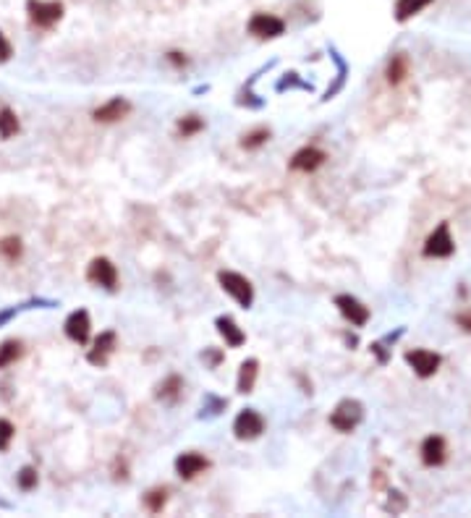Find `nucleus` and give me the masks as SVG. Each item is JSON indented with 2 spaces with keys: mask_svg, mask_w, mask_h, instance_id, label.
Returning a JSON list of instances; mask_svg holds the SVG:
<instances>
[{
  "mask_svg": "<svg viewBox=\"0 0 471 518\" xmlns=\"http://www.w3.org/2000/svg\"><path fill=\"white\" fill-rule=\"evenodd\" d=\"M19 487L21 490H27V492L37 487V472H34L32 466H24V469L19 472Z\"/></svg>",
  "mask_w": 471,
  "mask_h": 518,
  "instance_id": "bb28decb",
  "label": "nucleus"
},
{
  "mask_svg": "<svg viewBox=\"0 0 471 518\" xmlns=\"http://www.w3.org/2000/svg\"><path fill=\"white\" fill-rule=\"evenodd\" d=\"M204 129V120L196 118V115H186V118L178 120V134L181 137H194L196 131Z\"/></svg>",
  "mask_w": 471,
  "mask_h": 518,
  "instance_id": "5701e85b",
  "label": "nucleus"
},
{
  "mask_svg": "<svg viewBox=\"0 0 471 518\" xmlns=\"http://www.w3.org/2000/svg\"><path fill=\"white\" fill-rule=\"evenodd\" d=\"M335 306H338V312H341L351 324H356V327H364V324L370 322V309L361 304L359 298L348 296V293H341V296H335Z\"/></svg>",
  "mask_w": 471,
  "mask_h": 518,
  "instance_id": "1a4fd4ad",
  "label": "nucleus"
},
{
  "mask_svg": "<svg viewBox=\"0 0 471 518\" xmlns=\"http://www.w3.org/2000/svg\"><path fill=\"white\" fill-rule=\"evenodd\" d=\"M456 322L461 324L466 333H471V312H461V315L456 317Z\"/></svg>",
  "mask_w": 471,
  "mask_h": 518,
  "instance_id": "7c9ffc66",
  "label": "nucleus"
},
{
  "mask_svg": "<svg viewBox=\"0 0 471 518\" xmlns=\"http://www.w3.org/2000/svg\"><path fill=\"white\" fill-rule=\"evenodd\" d=\"M286 32V21L272 16V13H254L249 19V34L257 39H275Z\"/></svg>",
  "mask_w": 471,
  "mask_h": 518,
  "instance_id": "423d86ee",
  "label": "nucleus"
},
{
  "mask_svg": "<svg viewBox=\"0 0 471 518\" xmlns=\"http://www.w3.org/2000/svg\"><path fill=\"white\" fill-rule=\"evenodd\" d=\"M89 330H92V322H89V315L84 309H76V312L68 315V320H65V335L74 343L84 346V343L89 341Z\"/></svg>",
  "mask_w": 471,
  "mask_h": 518,
  "instance_id": "9d476101",
  "label": "nucleus"
},
{
  "mask_svg": "<svg viewBox=\"0 0 471 518\" xmlns=\"http://www.w3.org/2000/svg\"><path fill=\"white\" fill-rule=\"evenodd\" d=\"M432 0H398L396 3V21L398 24H403L408 21L411 16H416L419 11H425Z\"/></svg>",
  "mask_w": 471,
  "mask_h": 518,
  "instance_id": "a211bd4d",
  "label": "nucleus"
},
{
  "mask_svg": "<svg viewBox=\"0 0 471 518\" xmlns=\"http://www.w3.org/2000/svg\"><path fill=\"white\" fill-rule=\"evenodd\" d=\"M168 61H170L173 65H186V58L181 56V53H170V56H168Z\"/></svg>",
  "mask_w": 471,
  "mask_h": 518,
  "instance_id": "2f4dec72",
  "label": "nucleus"
},
{
  "mask_svg": "<svg viewBox=\"0 0 471 518\" xmlns=\"http://www.w3.org/2000/svg\"><path fill=\"white\" fill-rule=\"evenodd\" d=\"M65 6L61 0H27L29 21L39 29H53L58 21L63 19Z\"/></svg>",
  "mask_w": 471,
  "mask_h": 518,
  "instance_id": "f257e3e1",
  "label": "nucleus"
},
{
  "mask_svg": "<svg viewBox=\"0 0 471 518\" xmlns=\"http://www.w3.org/2000/svg\"><path fill=\"white\" fill-rule=\"evenodd\" d=\"M448 458V445L440 435H429L422 443V461L425 466H443Z\"/></svg>",
  "mask_w": 471,
  "mask_h": 518,
  "instance_id": "f8f14e48",
  "label": "nucleus"
},
{
  "mask_svg": "<svg viewBox=\"0 0 471 518\" xmlns=\"http://www.w3.org/2000/svg\"><path fill=\"white\" fill-rule=\"evenodd\" d=\"M178 393H181V377H168L160 388H157V398L165 400V403H173V400H178Z\"/></svg>",
  "mask_w": 471,
  "mask_h": 518,
  "instance_id": "412c9836",
  "label": "nucleus"
},
{
  "mask_svg": "<svg viewBox=\"0 0 471 518\" xmlns=\"http://www.w3.org/2000/svg\"><path fill=\"white\" fill-rule=\"evenodd\" d=\"M385 510H393V513H401V510H406V498L401 495L398 490L390 492V500L388 505H385Z\"/></svg>",
  "mask_w": 471,
  "mask_h": 518,
  "instance_id": "c85d7f7f",
  "label": "nucleus"
},
{
  "mask_svg": "<svg viewBox=\"0 0 471 518\" xmlns=\"http://www.w3.org/2000/svg\"><path fill=\"white\" fill-rule=\"evenodd\" d=\"M408 76V56L406 53H396L388 63V82L401 84Z\"/></svg>",
  "mask_w": 471,
  "mask_h": 518,
  "instance_id": "6ab92c4d",
  "label": "nucleus"
},
{
  "mask_svg": "<svg viewBox=\"0 0 471 518\" xmlns=\"http://www.w3.org/2000/svg\"><path fill=\"white\" fill-rule=\"evenodd\" d=\"M257 374H259V361L257 359H246L241 364L239 369V393H251L254 390V382H257Z\"/></svg>",
  "mask_w": 471,
  "mask_h": 518,
  "instance_id": "f3484780",
  "label": "nucleus"
},
{
  "mask_svg": "<svg viewBox=\"0 0 471 518\" xmlns=\"http://www.w3.org/2000/svg\"><path fill=\"white\" fill-rule=\"evenodd\" d=\"M13 315H16L13 309H11V312H3V315H0V324H3V322H8V320H11V317H13Z\"/></svg>",
  "mask_w": 471,
  "mask_h": 518,
  "instance_id": "473e14b6",
  "label": "nucleus"
},
{
  "mask_svg": "<svg viewBox=\"0 0 471 518\" xmlns=\"http://www.w3.org/2000/svg\"><path fill=\"white\" fill-rule=\"evenodd\" d=\"M325 160H327V155H325L322 149L304 147V149H299L294 158H291V170H299V173H312V170H317V168L322 165Z\"/></svg>",
  "mask_w": 471,
  "mask_h": 518,
  "instance_id": "9b49d317",
  "label": "nucleus"
},
{
  "mask_svg": "<svg viewBox=\"0 0 471 518\" xmlns=\"http://www.w3.org/2000/svg\"><path fill=\"white\" fill-rule=\"evenodd\" d=\"M453 251H456V244H453V236H451V225H448V222H440V225L429 233V239H427L425 257L445 259V257H451Z\"/></svg>",
  "mask_w": 471,
  "mask_h": 518,
  "instance_id": "39448f33",
  "label": "nucleus"
},
{
  "mask_svg": "<svg viewBox=\"0 0 471 518\" xmlns=\"http://www.w3.org/2000/svg\"><path fill=\"white\" fill-rule=\"evenodd\" d=\"M210 466V461L199 453H181L176 458V472L181 479H194L196 474H202Z\"/></svg>",
  "mask_w": 471,
  "mask_h": 518,
  "instance_id": "4468645a",
  "label": "nucleus"
},
{
  "mask_svg": "<svg viewBox=\"0 0 471 518\" xmlns=\"http://www.w3.org/2000/svg\"><path fill=\"white\" fill-rule=\"evenodd\" d=\"M406 364L414 369L416 377H432L434 372L440 369V364H443V359L437 356V353L432 351H427V348H414V351H408L406 353Z\"/></svg>",
  "mask_w": 471,
  "mask_h": 518,
  "instance_id": "0eeeda50",
  "label": "nucleus"
},
{
  "mask_svg": "<svg viewBox=\"0 0 471 518\" xmlns=\"http://www.w3.org/2000/svg\"><path fill=\"white\" fill-rule=\"evenodd\" d=\"M113 348H115V333L113 330H108V333H102L97 341H94L92 351H89V364H94V367H102L105 361H108V356L113 353Z\"/></svg>",
  "mask_w": 471,
  "mask_h": 518,
  "instance_id": "2eb2a0df",
  "label": "nucleus"
},
{
  "mask_svg": "<svg viewBox=\"0 0 471 518\" xmlns=\"http://www.w3.org/2000/svg\"><path fill=\"white\" fill-rule=\"evenodd\" d=\"M268 139H270V131L268 129H257V131H251L249 137H244V141H241V144H244V149H257V147H262V144H265Z\"/></svg>",
  "mask_w": 471,
  "mask_h": 518,
  "instance_id": "393cba45",
  "label": "nucleus"
},
{
  "mask_svg": "<svg viewBox=\"0 0 471 518\" xmlns=\"http://www.w3.org/2000/svg\"><path fill=\"white\" fill-rule=\"evenodd\" d=\"M19 118H16V113L11 110V108H3L0 110V139H11V137H16L19 134Z\"/></svg>",
  "mask_w": 471,
  "mask_h": 518,
  "instance_id": "aec40b11",
  "label": "nucleus"
},
{
  "mask_svg": "<svg viewBox=\"0 0 471 518\" xmlns=\"http://www.w3.org/2000/svg\"><path fill=\"white\" fill-rule=\"evenodd\" d=\"M0 254L13 262L16 257H21V241L19 239H3V244H0Z\"/></svg>",
  "mask_w": 471,
  "mask_h": 518,
  "instance_id": "a878e982",
  "label": "nucleus"
},
{
  "mask_svg": "<svg viewBox=\"0 0 471 518\" xmlns=\"http://www.w3.org/2000/svg\"><path fill=\"white\" fill-rule=\"evenodd\" d=\"M218 333L222 335V341H225V346H231V348H239V346H244L246 343V335H244V330H241L239 324L233 322L231 317H218Z\"/></svg>",
  "mask_w": 471,
  "mask_h": 518,
  "instance_id": "dca6fc26",
  "label": "nucleus"
},
{
  "mask_svg": "<svg viewBox=\"0 0 471 518\" xmlns=\"http://www.w3.org/2000/svg\"><path fill=\"white\" fill-rule=\"evenodd\" d=\"M11 440H13V424L8 419H0V450H8Z\"/></svg>",
  "mask_w": 471,
  "mask_h": 518,
  "instance_id": "cd10ccee",
  "label": "nucleus"
},
{
  "mask_svg": "<svg viewBox=\"0 0 471 518\" xmlns=\"http://www.w3.org/2000/svg\"><path fill=\"white\" fill-rule=\"evenodd\" d=\"M87 280L94 283V286L105 288V291H115V286H118V270H115V265H113L111 259L97 257L87 267Z\"/></svg>",
  "mask_w": 471,
  "mask_h": 518,
  "instance_id": "20e7f679",
  "label": "nucleus"
},
{
  "mask_svg": "<svg viewBox=\"0 0 471 518\" xmlns=\"http://www.w3.org/2000/svg\"><path fill=\"white\" fill-rule=\"evenodd\" d=\"M361 419H364V406H361L359 400L346 398V400H341V403L335 406L333 414H330V424H333L338 432H353V429L361 424Z\"/></svg>",
  "mask_w": 471,
  "mask_h": 518,
  "instance_id": "f03ea898",
  "label": "nucleus"
},
{
  "mask_svg": "<svg viewBox=\"0 0 471 518\" xmlns=\"http://www.w3.org/2000/svg\"><path fill=\"white\" fill-rule=\"evenodd\" d=\"M21 356V343L19 341H6L0 343V369L8 367Z\"/></svg>",
  "mask_w": 471,
  "mask_h": 518,
  "instance_id": "4be33fe9",
  "label": "nucleus"
},
{
  "mask_svg": "<svg viewBox=\"0 0 471 518\" xmlns=\"http://www.w3.org/2000/svg\"><path fill=\"white\" fill-rule=\"evenodd\" d=\"M11 56H13V47H11V42L6 39V34L0 32V63L11 61Z\"/></svg>",
  "mask_w": 471,
  "mask_h": 518,
  "instance_id": "c756f323",
  "label": "nucleus"
},
{
  "mask_svg": "<svg viewBox=\"0 0 471 518\" xmlns=\"http://www.w3.org/2000/svg\"><path fill=\"white\" fill-rule=\"evenodd\" d=\"M233 432H236L239 440H257L265 432V419L259 417L254 408H246L233 422Z\"/></svg>",
  "mask_w": 471,
  "mask_h": 518,
  "instance_id": "6e6552de",
  "label": "nucleus"
},
{
  "mask_svg": "<svg viewBox=\"0 0 471 518\" xmlns=\"http://www.w3.org/2000/svg\"><path fill=\"white\" fill-rule=\"evenodd\" d=\"M131 113V102L123 100V97H113L111 102H105L102 108L94 110V120H100V123H115V120L126 118Z\"/></svg>",
  "mask_w": 471,
  "mask_h": 518,
  "instance_id": "ddd939ff",
  "label": "nucleus"
},
{
  "mask_svg": "<svg viewBox=\"0 0 471 518\" xmlns=\"http://www.w3.org/2000/svg\"><path fill=\"white\" fill-rule=\"evenodd\" d=\"M165 503H168L165 490H149L147 495H144V505H147L152 513H160V510L165 508Z\"/></svg>",
  "mask_w": 471,
  "mask_h": 518,
  "instance_id": "b1692460",
  "label": "nucleus"
},
{
  "mask_svg": "<svg viewBox=\"0 0 471 518\" xmlns=\"http://www.w3.org/2000/svg\"><path fill=\"white\" fill-rule=\"evenodd\" d=\"M218 280H220V288L228 293V296H233L236 301H239L244 309L246 306H251V301H254V288H251V283L244 275H239V272H231V270H222L220 275H218Z\"/></svg>",
  "mask_w": 471,
  "mask_h": 518,
  "instance_id": "7ed1b4c3",
  "label": "nucleus"
}]
</instances>
